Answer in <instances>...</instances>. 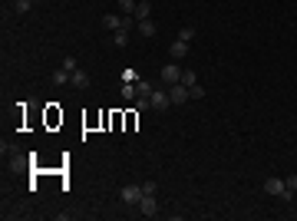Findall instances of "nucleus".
<instances>
[{
    "instance_id": "nucleus-1",
    "label": "nucleus",
    "mask_w": 297,
    "mask_h": 221,
    "mask_svg": "<svg viewBox=\"0 0 297 221\" xmlns=\"http://www.w3.org/2000/svg\"><path fill=\"white\" fill-rule=\"evenodd\" d=\"M142 195H145L142 185H122V191H119V198L126 201V205H139V201H142Z\"/></svg>"
},
{
    "instance_id": "nucleus-2",
    "label": "nucleus",
    "mask_w": 297,
    "mask_h": 221,
    "mask_svg": "<svg viewBox=\"0 0 297 221\" xmlns=\"http://www.w3.org/2000/svg\"><path fill=\"white\" fill-rule=\"evenodd\" d=\"M168 96H172V106H182V102L192 99V93H188L185 83H172V86H168Z\"/></svg>"
},
{
    "instance_id": "nucleus-3",
    "label": "nucleus",
    "mask_w": 297,
    "mask_h": 221,
    "mask_svg": "<svg viewBox=\"0 0 297 221\" xmlns=\"http://www.w3.org/2000/svg\"><path fill=\"white\" fill-rule=\"evenodd\" d=\"M182 73H185V69L178 66V63H165V66H162V79H165V86H172V83H182Z\"/></svg>"
},
{
    "instance_id": "nucleus-4",
    "label": "nucleus",
    "mask_w": 297,
    "mask_h": 221,
    "mask_svg": "<svg viewBox=\"0 0 297 221\" xmlns=\"http://www.w3.org/2000/svg\"><path fill=\"white\" fill-rule=\"evenodd\" d=\"M139 215H142V218H155V215H159V201H155V195H142V201H139Z\"/></svg>"
},
{
    "instance_id": "nucleus-5",
    "label": "nucleus",
    "mask_w": 297,
    "mask_h": 221,
    "mask_svg": "<svg viewBox=\"0 0 297 221\" xmlns=\"http://www.w3.org/2000/svg\"><path fill=\"white\" fill-rule=\"evenodd\" d=\"M284 188H287V182L284 178H267V182H264V191H267V195H274V198H281V195H284Z\"/></svg>"
},
{
    "instance_id": "nucleus-6",
    "label": "nucleus",
    "mask_w": 297,
    "mask_h": 221,
    "mask_svg": "<svg viewBox=\"0 0 297 221\" xmlns=\"http://www.w3.org/2000/svg\"><path fill=\"white\" fill-rule=\"evenodd\" d=\"M149 99H152V109H168V106H172V96H168L165 89H152Z\"/></svg>"
},
{
    "instance_id": "nucleus-7",
    "label": "nucleus",
    "mask_w": 297,
    "mask_h": 221,
    "mask_svg": "<svg viewBox=\"0 0 297 221\" xmlns=\"http://www.w3.org/2000/svg\"><path fill=\"white\" fill-rule=\"evenodd\" d=\"M132 17H135V20H149V17H152V3H149V0H139L135 10H132Z\"/></svg>"
},
{
    "instance_id": "nucleus-8",
    "label": "nucleus",
    "mask_w": 297,
    "mask_h": 221,
    "mask_svg": "<svg viewBox=\"0 0 297 221\" xmlns=\"http://www.w3.org/2000/svg\"><path fill=\"white\" fill-rule=\"evenodd\" d=\"M188 46H192V43H182V40H175V43L168 46V53H172V60H185V56H188Z\"/></svg>"
},
{
    "instance_id": "nucleus-9",
    "label": "nucleus",
    "mask_w": 297,
    "mask_h": 221,
    "mask_svg": "<svg viewBox=\"0 0 297 221\" xmlns=\"http://www.w3.org/2000/svg\"><path fill=\"white\" fill-rule=\"evenodd\" d=\"M69 86H76V89H89V76H86V69H76V73H73V79H69Z\"/></svg>"
},
{
    "instance_id": "nucleus-10",
    "label": "nucleus",
    "mask_w": 297,
    "mask_h": 221,
    "mask_svg": "<svg viewBox=\"0 0 297 221\" xmlns=\"http://www.w3.org/2000/svg\"><path fill=\"white\" fill-rule=\"evenodd\" d=\"M135 27H139V33H142V36H155V30H159V27H155V20H152V17H149V20H139V23H135Z\"/></svg>"
},
{
    "instance_id": "nucleus-11",
    "label": "nucleus",
    "mask_w": 297,
    "mask_h": 221,
    "mask_svg": "<svg viewBox=\"0 0 297 221\" xmlns=\"http://www.w3.org/2000/svg\"><path fill=\"white\" fill-rule=\"evenodd\" d=\"M112 43L119 46V50L122 46H129V30H116V33H112Z\"/></svg>"
},
{
    "instance_id": "nucleus-12",
    "label": "nucleus",
    "mask_w": 297,
    "mask_h": 221,
    "mask_svg": "<svg viewBox=\"0 0 297 221\" xmlns=\"http://www.w3.org/2000/svg\"><path fill=\"white\" fill-rule=\"evenodd\" d=\"M69 79H73V73H66L63 66H60V69H56V73H53V83H56V86H66Z\"/></svg>"
},
{
    "instance_id": "nucleus-13",
    "label": "nucleus",
    "mask_w": 297,
    "mask_h": 221,
    "mask_svg": "<svg viewBox=\"0 0 297 221\" xmlns=\"http://www.w3.org/2000/svg\"><path fill=\"white\" fill-rule=\"evenodd\" d=\"M178 40H182V43H192V40H195V27H182V30H178Z\"/></svg>"
},
{
    "instance_id": "nucleus-14",
    "label": "nucleus",
    "mask_w": 297,
    "mask_h": 221,
    "mask_svg": "<svg viewBox=\"0 0 297 221\" xmlns=\"http://www.w3.org/2000/svg\"><path fill=\"white\" fill-rule=\"evenodd\" d=\"M135 89H139V96H152V83H145V79H135Z\"/></svg>"
},
{
    "instance_id": "nucleus-15",
    "label": "nucleus",
    "mask_w": 297,
    "mask_h": 221,
    "mask_svg": "<svg viewBox=\"0 0 297 221\" xmlns=\"http://www.w3.org/2000/svg\"><path fill=\"white\" fill-rule=\"evenodd\" d=\"M60 66H63L66 73H76V69H79V63L73 60V56H63V63H60Z\"/></svg>"
},
{
    "instance_id": "nucleus-16",
    "label": "nucleus",
    "mask_w": 297,
    "mask_h": 221,
    "mask_svg": "<svg viewBox=\"0 0 297 221\" xmlns=\"http://www.w3.org/2000/svg\"><path fill=\"white\" fill-rule=\"evenodd\" d=\"M30 7H33V0H13V10L17 13H27Z\"/></svg>"
},
{
    "instance_id": "nucleus-17",
    "label": "nucleus",
    "mask_w": 297,
    "mask_h": 221,
    "mask_svg": "<svg viewBox=\"0 0 297 221\" xmlns=\"http://www.w3.org/2000/svg\"><path fill=\"white\" fill-rule=\"evenodd\" d=\"M188 93H192V99H205V86H198V83H192Z\"/></svg>"
},
{
    "instance_id": "nucleus-18",
    "label": "nucleus",
    "mask_w": 297,
    "mask_h": 221,
    "mask_svg": "<svg viewBox=\"0 0 297 221\" xmlns=\"http://www.w3.org/2000/svg\"><path fill=\"white\" fill-rule=\"evenodd\" d=\"M135 3H139V0H119V13H132Z\"/></svg>"
},
{
    "instance_id": "nucleus-19",
    "label": "nucleus",
    "mask_w": 297,
    "mask_h": 221,
    "mask_svg": "<svg viewBox=\"0 0 297 221\" xmlns=\"http://www.w3.org/2000/svg\"><path fill=\"white\" fill-rule=\"evenodd\" d=\"M135 93H139L135 83H126V86H122V96H126V99H135Z\"/></svg>"
},
{
    "instance_id": "nucleus-20",
    "label": "nucleus",
    "mask_w": 297,
    "mask_h": 221,
    "mask_svg": "<svg viewBox=\"0 0 297 221\" xmlns=\"http://www.w3.org/2000/svg\"><path fill=\"white\" fill-rule=\"evenodd\" d=\"M182 83H185V86H192V83H198L195 69H185V73H182Z\"/></svg>"
},
{
    "instance_id": "nucleus-21",
    "label": "nucleus",
    "mask_w": 297,
    "mask_h": 221,
    "mask_svg": "<svg viewBox=\"0 0 297 221\" xmlns=\"http://www.w3.org/2000/svg\"><path fill=\"white\" fill-rule=\"evenodd\" d=\"M294 198H297V191H294V188H284V195H281V201H284V205H291Z\"/></svg>"
},
{
    "instance_id": "nucleus-22",
    "label": "nucleus",
    "mask_w": 297,
    "mask_h": 221,
    "mask_svg": "<svg viewBox=\"0 0 297 221\" xmlns=\"http://www.w3.org/2000/svg\"><path fill=\"white\" fill-rule=\"evenodd\" d=\"M142 188H145V195H155V191H159V185H155V182H142Z\"/></svg>"
},
{
    "instance_id": "nucleus-23",
    "label": "nucleus",
    "mask_w": 297,
    "mask_h": 221,
    "mask_svg": "<svg viewBox=\"0 0 297 221\" xmlns=\"http://www.w3.org/2000/svg\"><path fill=\"white\" fill-rule=\"evenodd\" d=\"M284 182H287V188H294V191H297V175H287Z\"/></svg>"
}]
</instances>
